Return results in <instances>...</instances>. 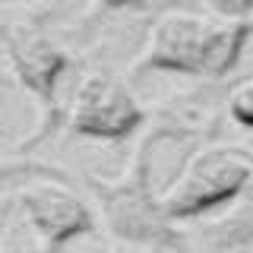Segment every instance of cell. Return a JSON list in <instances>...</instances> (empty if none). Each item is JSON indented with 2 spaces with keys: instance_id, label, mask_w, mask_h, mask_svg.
I'll return each instance as SVG.
<instances>
[{
  "instance_id": "obj_8",
  "label": "cell",
  "mask_w": 253,
  "mask_h": 253,
  "mask_svg": "<svg viewBox=\"0 0 253 253\" xmlns=\"http://www.w3.org/2000/svg\"><path fill=\"white\" fill-rule=\"evenodd\" d=\"M228 114H231V121L237 126L253 130V79L231 89V95H228Z\"/></svg>"
},
{
  "instance_id": "obj_1",
  "label": "cell",
  "mask_w": 253,
  "mask_h": 253,
  "mask_svg": "<svg viewBox=\"0 0 253 253\" xmlns=\"http://www.w3.org/2000/svg\"><path fill=\"white\" fill-rule=\"evenodd\" d=\"M253 38V19H209L200 13L171 10L158 16L146 51L133 63V76L171 73L221 79L237 67Z\"/></svg>"
},
{
  "instance_id": "obj_6",
  "label": "cell",
  "mask_w": 253,
  "mask_h": 253,
  "mask_svg": "<svg viewBox=\"0 0 253 253\" xmlns=\"http://www.w3.org/2000/svg\"><path fill=\"white\" fill-rule=\"evenodd\" d=\"M146 111L126 92L124 83L105 73H92L79 83L70 108V133L85 139L121 142L142 126Z\"/></svg>"
},
{
  "instance_id": "obj_2",
  "label": "cell",
  "mask_w": 253,
  "mask_h": 253,
  "mask_svg": "<svg viewBox=\"0 0 253 253\" xmlns=\"http://www.w3.org/2000/svg\"><path fill=\"white\" fill-rule=\"evenodd\" d=\"M89 190L101 206L108 231L124 244H136V247H180L184 237L171 221L168 209H165V193L152 180L146 162L139 155H133L130 171L121 180H98L85 177Z\"/></svg>"
},
{
  "instance_id": "obj_5",
  "label": "cell",
  "mask_w": 253,
  "mask_h": 253,
  "mask_svg": "<svg viewBox=\"0 0 253 253\" xmlns=\"http://www.w3.org/2000/svg\"><path fill=\"white\" fill-rule=\"evenodd\" d=\"M16 209L44 253H60L70 241L95 234V215L63 180H29L16 193Z\"/></svg>"
},
{
  "instance_id": "obj_10",
  "label": "cell",
  "mask_w": 253,
  "mask_h": 253,
  "mask_svg": "<svg viewBox=\"0 0 253 253\" xmlns=\"http://www.w3.org/2000/svg\"><path fill=\"white\" fill-rule=\"evenodd\" d=\"M101 6H108V10H126V6H136L139 0H98Z\"/></svg>"
},
{
  "instance_id": "obj_4",
  "label": "cell",
  "mask_w": 253,
  "mask_h": 253,
  "mask_svg": "<svg viewBox=\"0 0 253 253\" xmlns=\"http://www.w3.org/2000/svg\"><path fill=\"white\" fill-rule=\"evenodd\" d=\"M6 44V60H10V70L16 76V83L26 89L32 98L42 108V126L32 136L26 146H35L38 139H44L54 126L60 124V83L63 76L70 73L73 60L70 54L57 47L54 42H47L44 35H35V32H6L3 38Z\"/></svg>"
},
{
  "instance_id": "obj_9",
  "label": "cell",
  "mask_w": 253,
  "mask_h": 253,
  "mask_svg": "<svg viewBox=\"0 0 253 253\" xmlns=\"http://www.w3.org/2000/svg\"><path fill=\"white\" fill-rule=\"evenodd\" d=\"M209 6L225 19H247L253 13V0H209Z\"/></svg>"
},
{
  "instance_id": "obj_3",
  "label": "cell",
  "mask_w": 253,
  "mask_h": 253,
  "mask_svg": "<svg viewBox=\"0 0 253 253\" xmlns=\"http://www.w3.org/2000/svg\"><path fill=\"white\" fill-rule=\"evenodd\" d=\"M250 184H253V158L244 149L206 146L190 158L177 184L165 193V209L177 225L196 221L231 206Z\"/></svg>"
},
{
  "instance_id": "obj_7",
  "label": "cell",
  "mask_w": 253,
  "mask_h": 253,
  "mask_svg": "<svg viewBox=\"0 0 253 253\" xmlns=\"http://www.w3.org/2000/svg\"><path fill=\"white\" fill-rule=\"evenodd\" d=\"M196 237L203 241V247H209L215 253L250 250L253 247V184L231 206L206 215L200 221Z\"/></svg>"
}]
</instances>
